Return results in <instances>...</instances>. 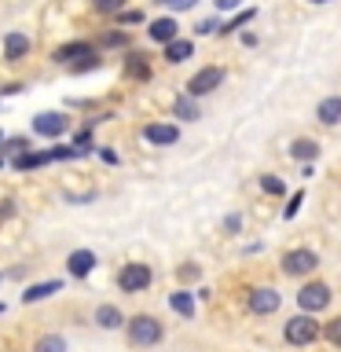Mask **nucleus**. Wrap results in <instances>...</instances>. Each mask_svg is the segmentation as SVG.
Instances as JSON below:
<instances>
[{
  "label": "nucleus",
  "instance_id": "f257e3e1",
  "mask_svg": "<svg viewBox=\"0 0 341 352\" xmlns=\"http://www.w3.org/2000/svg\"><path fill=\"white\" fill-rule=\"evenodd\" d=\"M162 338H165V327L154 316H132L129 319V345L151 349V345H158Z\"/></svg>",
  "mask_w": 341,
  "mask_h": 352
},
{
  "label": "nucleus",
  "instance_id": "f03ea898",
  "mask_svg": "<svg viewBox=\"0 0 341 352\" xmlns=\"http://www.w3.org/2000/svg\"><path fill=\"white\" fill-rule=\"evenodd\" d=\"M319 334H323V330H319V323L312 319V312H301L286 323V341H290V345H312Z\"/></svg>",
  "mask_w": 341,
  "mask_h": 352
},
{
  "label": "nucleus",
  "instance_id": "7ed1b4c3",
  "mask_svg": "<svg viewBox=\"0 0 341 352\" xmlns=\"http://www.w3.org/2000/svg\"><path fill=\"white\" fill-rule=\"evenodd\" d=\"M224 85V70L220 66H202L191 81H187V96H195V99H202L209 92H217V88Z\"/></svg>",
  "mask_w": 341,
  "mask_h": 352
},
{
  "label": "nucleus",
  "instance_id": "20e7f679",
  "mask_svg": "<svg viewBox=\"0 0 341 352\" xmlns=\"http://www.w3.org/2000/svg\"><path fill=\"white\" fill-rule=\"evenodd\" d=\"M151 279H154L151 268H147V264H140V261H136V264H125V268L118 272V286H121L125 294H140V290H147Z\"/></svg>",
  "mask_w": 341,
  "mask_h": 352
},
{
  "label": "nucleus",
  "instance_id": "39448f33",
  "mask_svg": "<svg viewBox=\"0 0 341 352\" xmlns=\"http://www.w3.org/2000/svg\"><path fill=\"white\" fill-rule=\"evenodd\" d=\"M297 305H301V312H323L330 305V286L327 283H305L301 294H297Z\"/></svg>",
  "mask_w": 341,
  "mask_h": 352
},
{
  "label": "nucleus",
  "instance_id": "423d86ee",
  "mask_svg": "<svg viewBox=\"0 0 341 352\" xmlns=\"http://www.w3.org/2000/svg\"><path fill=\"white\" fill-rule=\"evenodd\" d=\"M279 305H283V297H279L275 286H257V290L250 294V301H246V308L253 316H272V312H279Z\"/></svg>",
  "mask_w": 341,
  "mask_h": 352
},
{
  "label": "nucleus",
  "instance_id": "0eeeda50",
  "mask_svg": "<svg viewBox=\"0 0 341 352\" xmlns=\"http://www.w3.org/2000/svg\"><path fill=\"white\" fill-rule=\"evenodd\" d=\"M319 268V257L312 250H290L283 257V272L286 275H308V272H316Z\"/></svg>",
  "mask_w": 341,
  "mask_h": 352
},
{
  "label": "nucleus",
  "instance_id": "6e6552de",
  "mask_svg": "<svg viewBox=\"0 0 341 352\" xmlns=\"http://www.w3.org/2000/svg\"><path fill=\"white\" fill-rule=\"evenodd\" d=\"M70 129V118H63V114H55V110H44V114L33 118V132L37 136H63V132Z\"/></svg>",
  "mask_w": 341,
  "mask_h": 352
},
{
  "label": "nucleus",
  "instance_id": "1a4fd4ad",
  "mask_svg": "<svg viewBox=\"0 0 341 352\" xmlns=\"http://www.w3.org/2000/svg\"><path fill=\"white\" fill-rule=\"evenodd\" d=\"M85 59H96V48L85 41H74V44H63L59 52H55V63H66V66H81Z\"/></svg>",
  "mask_w": 341,
  "mask_h": 352
},
{
  "label": "nucleus",
  "instance_id": "9d476101",
  "mask_svg": "<svg viewBox=\"0 0 341 352\" xmlns=\"http://www.w3.org/2000/svg\"><path fill=\"white\" fill-rule=\"evenodd\" d=\"M143 136H147V143H154V147H173V143L180 140V129L169 125V121H154V125L143 129Z\"/></svg>",
  "mask_w": 341,
  "mask_h": 352
},
{
  "label": "nucleus",
  "instance_id": "9b49d317",
  "mask_svg": "<svg viewBox=\"0 0 341 352\" xmlns=\"http://www.w3.org/2000/svg\"><path fill=\"white\" fill-rule=\"evenodd\" d=\"M92 268H96V253H92V250H74L70 257H66V272H70L74 279L92 275Z\"/></svg>",
  "mask_w": 341,
  "mask_h": 352
},
{
  "label": "nucleus",
  "instance_id": "f8f14e48",
  "mask_svg": "<svg viewBox=\"0 0 341 352\" xmlns=\"http://www.w3.org/2000/svg\"><path fill=\"white\" fill-rule=\"evenodd\" d=\"M176 30H180V26H176V19H154L151 26H147V37L165 48L169 41H176Z\"/></svg>",
  "mask_w": 341,
  "mask_h": 352
},
{
  "label": "nucleus",
  "instance_id": "ddd939ff",
  "mask_svg": "<svg viewBox=\"0 0 341 352\" xmlns=\"http://www.w3.org/2000/svg\"><path fill=\"white\" fill-rule=\"evenodd\" d=\"M316 121H323V125H341V96H327V99H319V107H316Z\"/></svg>",
  "mask_w": 341,
  "mask_h": 352
},
{
  "label": "nucleus",
  "instance_id": "4468645a",
  "mask_svg": "<svg viewBox=\"0 0 341 352\" xmlns=\"http://www.w3.org/2000/svg\"><path fill=\"white\" fill-rule=\"evenodd\" d=\"M26 52H30V41H26V33H8V37H4V59H8V63H19V59H26Z\"/></svg>",
  "mask_w": 341,
  "mask_h": 352
},
{
  "label": "nucleus",
  "instance_id": "2eb2a0df",
  "mask_svg": "<svg viewBox=\"0 0 341 352\" xmlns=\"http://www.w3.org/2000/svg\"><path fill=\"white\" fill-rule=\"evenodd\" d=\"M48 162H55L52 151H22V154H15V158H11V165H15V169H37V165H48Z\"/></svg>",
  "mask_w": 341,
  "mask_h": 352
},
{
  "label": "nucleus",
  "instance_id": "dca6fc26",
  "mask_svg": "<svg viewBox=\"0 0 341 352\" xmlns=\"http://www.w3.org/2000/svg\"><path fill=\"white\" fill-rule=\"evenodd\" d=\"M191 55H195V44L187 41V37H176V41L165 44V63H169V66L184 63V59H191Z\"/></svg>",
  "mask_w": 341,
  "mask_h": 352
},
{
  "label": "nucleus",
  "instance_id": "f3484780",
  "mask_svg": "<svg viewBox=\"0 0 341 352\" xmlns=\"http://www.w3.org/2000/svg\"><path fill=\"white\" fill-rule=\"evenodd\" d=\"M169 305H173V312L184 316V319L195 316V294H191V290H173V294H169Z\"/></svg>",
  "mask_w": 341,
  "mask_h": 352
},
{
  "label": "nucleus",
  "instance_id": "a211bd4d",
  "mask_svg": "<svg viewBox=\"0 0 341 352\" xmlns=\"http://www.w3.org/2000/svg\"><path fill=\"white\" fill-rule=\"evenodd\" d=\"M63 290V283L59 279H48V283H37V286H30L26 294H22V301L33 305V301H44V297H52V294H59Z\"/></svg>",
  "mask_w": 341,
  "mask_h": 352
},
{
  "label": "nucleus",
  "instance_id": "6ab92c4d",
  "mask_svg": "<svg viewBox=\"0 0 341 352\" xmlns=\"http://www.w3.org/2000/svg\"><path fill=\"white\" fill-rule=\"evenodd\" d=\"M96 323L103 327V330H118L121 323H125V316H121L114 305H99L96 308Z\"/></svg>",
  "mask_w": 341,
  "mask_h": 352
},
{
  "label": "nucleus",
  "instance_id": "aec40b11",
  "mask_svg": "<svg viewBox=\"0 0 341 352\" xmlns=\"http://www.w3.org/2000/svg\"><path fill=\"white\" fill-rule=\"evenodd\" d=\"M290 154L297 162H316L319 158V143L316 140H294L290 143Z\"/></svg>",
  "mask_w": 341,
  "mask_h": 352
},
{
  "label": "nucleus",
  "instance_id": "412c9836",
  "mask_svg": "<svg viewBox=\"0 0 341 352\" xmlns=\"http://www.w3.org/2000/svg\"><path fill=\"white\" fill-rule=\"evenodd\" d=\"M173 114L180 118V121H198L202 114H198V103H195V96H180L173 103Z\"/></svg>",
  "mask_w": 341,
  "mask_h": 352
},
{
  "label": "nucleus",
  "instance_id": "4be33fe9",
  "mask_svg": "<svg viewBox=\"0 0 341 352\" xmlns=\"http://www.w3.org/2000/svg\"><path fill=\"white\" fill-rule=\"evenodd\" d=\"M125 74L136 77V81H147V77H151V66H147V59H143V55H129V59H125Z\"/></svg>",
  "mask_w": 341,
  "mask_h": 352
},
{
  "label": "nucleus",
  "instance_id": "5701e85b",
  "mask_svg": "<svg viewBox=\"0 0 341 352\" xmlns=\"http://www.w3.org/2000/svg\"><path fill=\"white\" fill-rule=\"evenodd\" d=\"M33 352H66V338L63 334H44V338H37Z\"/></svg>",
  "mask_w": 341,
  "mask_h": 352
},
{
  "label": "nucleus",
  "instance_id": "b1692460",
  "mask_svg": "<svg viewBox=\"0 0 341 352\" xmlns=\"http://www.w3.org/2000/svg\"><path fill=\"white\" fill-rule=\"evenodd\" d=\"M92 8L99 15H121V11H125V0H92Z\"/></svg>",
  "mask_w": 341,
  "mask_h": 352
},
{
  "label": "nucleus",
  "instance_id": "393cba45",
  "mask_svg": "<svg viewBox=\"0 0 341 352\" xmlns=\"http://www.w3.org/2000/svg\"><path fill=\"white\" fill-rule=\"evenodd\" d=\"M323 338L330 341V345H338V349H341V316H338V319H330V323L323 327Z\"/></svg>",
  "mask_w": 341,
  "mask_h": 352
},
{
  "label": "nucleus",
  "instance_id": "a878e982",
  "mask_svg": "<svg viewBox=\"0 0 341 352\" xmlns=\"http://www.w3.org/2000/svg\"><path fill=\"white\" fill-rule=\"evenodd\" d=\"M253 15H257V11H253V8H246V11H239V15H235V19H231V22H224V30H220V33H231V30H239V26H246V22H250Z\"/></svg>",
  "mask_w": 341,
  "mask_h": 352
},
{
  "label": "nucleus",
  "instance_id": "bb28decb",
  "mask_svg": "<svg viewBox=\"0 0 341 352\" xmlns=\"http://www.w3.org/2000/svg\"><path fill=\"white\" fill-rule=\"evenodd\" d=\"M261 191H264V195H283L286 187H283L279 176H261Z\"/></svg>",
  "mask_w": 341,
  "mask_h": 352
},
{
  "label": "nucleus",
  "instance_id": "cd10ccee",
  "mask_svg": "<svg viewBox=\"0 0 341 352\" xmlns=\"http://www.w3.org/2000/svg\"><path fill=\"white\" fill-rule=\"evenodd\" d=\"M301 202H305V191H297V195L290 198V206H286V213H283V217H286V220L297 217V209H301Z\"/></svg>",
  "mask_w": 341,
  "mask_h": 352
},
{
  "label": "nucleus",
  "instance_id": "c85d7f7f",
  "mask_svg": "<svg viewBox=\"0 0 341 352\" xmlns=\"http://www.w3.org/2000/svg\"><path fill=\"white\" fill-rule=\"evenodd\" d=\"M103 44H107V48H118V44H125V33H107Z\"/></svg>",
  "mask_w": 341,
  "mask_h": 352
},
{
  "label": "nucleus",
  "instance_id": "c756f323",
  "mask_svg": "<svg viewBox=\"0 0 341 352\" xmlns=\"http://www.w3.org/2000/svg\"><path fill=\"white\" fill-rule=\"evenodd\" d=\"M213 4H217V11H235L242 0H213Z\"/></svg>",
  "mask_w": 341,
  "mask_h": 352
},
{
  "label": "nucleus",
  "instance_id": "7c9ffc66",
  "mask_svg": "<svg viewBox=\"0 0 341 352\" xmlns=\"http://www.w3.org/2000/svg\"><path fill=\"white\" fill-rule=\"evenodd\" d=\"M158 4H165V8H191L195 0H158Z\"/></svg>",
  "mask_w": 341,
  "mask_h": 352
},
{
  "label": "nucleus",
  "instance_id": "2f4dec72",
  "mask_svg": "<svg viewBox=\"0 0 341 352\" xmlns=\"http://www.w3.org/2000/svg\"><path fill=\"white\" fill-rule=\"evenodd\" d=\"M195 275H198L195 264H184V268H180V279H184V283H187V279H195Z\"/></svg>",
  "mask_w": 341,
  "mask_h": 352
},
{
  "label": "nucleus",
  "instance_id": "473e14b6",
  "mask_svg": "<svg viewBox=\"0 0 341 352\" xmlns=\"http://www.w3.org/2000/svg\"><path fill=\"white\" fill-rule=\"evenodd\" d=\"M121 22H143L140 11H121Z\"/></svg>",
  "mask_w": 341,
  "mask_h": 352
},
{
  "label": "nucleus",
  "instance_id": "72a5a7b5",
  "mask_svg": "<svg viewBox=\"0 0 341 352\" xmlns=\"http://www.w3.org/2000/svg\"><path fill=\"white\" fill-rule=\"evenodd\" d=\"M308 4H330V0H308Z\"/></svg>",
  "mask_w": 341,
  "mask_h": 352
},
{
  "label": "nucleus",
  "instance_id": "f704fd0d",
  "mask_svg": "<svg viewBox=\"0 0 341 352\" xmlns=\"http://www.w3.org/2000/svg\"><path fill=\"white\" fill-rule=\"evenodd\" d=\"M0 316H4V305H0Z\"/></svg>",
  "mask_w": 341,
  "mask_h": 352
},
{
  "label": "nucleus",
  "instance_id": "c9c22d12",
  "mask_svg": "<svg viewBox=\"0 0 341 352\" xmlns=\"http://www.w3.org/2000/svg\"><path fill=\"white\" fill-rule=\"evenodd\" d=\"M0 143H4V132H0Z\"/></svg>",
  "mask_w": 341,
  "mask_h": 352
},
{
  "label": "nucleus",
  "instance_id": "e433bc0d",
  "mask_svg": "<svg viewBox=\"0 0 341 352\" xmlns=\"http://www.w3.org/2000/svg\"><path fill=\"white\" fill-rule=\"evenodd\" d=\"M0 165H4V162H0Z\"/></svg>",
  "mask_w": 341,
  "mask_h": 352
}]
</instances>
